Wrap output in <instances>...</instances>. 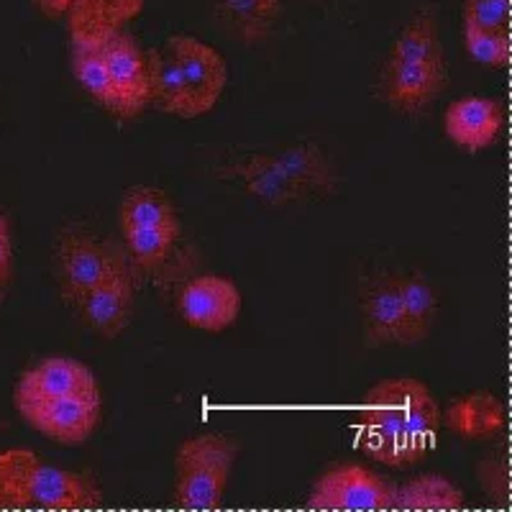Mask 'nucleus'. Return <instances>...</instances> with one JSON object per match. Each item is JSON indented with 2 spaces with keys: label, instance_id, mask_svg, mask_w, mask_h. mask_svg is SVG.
Returning a JSON list of instances; mask_svg holds the SVG:
<instances>
[{
  "label": "nucleus",
  "instance_id": "obj_1",
  "mask_svg": "<svg viewBox=\"0 0 512 512\" xmlns=\"http://www.w3.org/2000/svg\"><path fill=\"white\" fill-rule=\"evenodd\" d=\"M438 428L441 408L420 379H384L361 402V446L379 464L410 466L425 459Z\"/></svg>",
  "mask_w": 512,
  "mask_h": 512
},
{
  "label": "nucleus",
  "instance_id": "obj_2",
  "mask_svg": "<svg viewBox=\"0 0 512 512\" xmlns=\"http://www.w3.org/2000/svg\"><path fill=\"white\" fill-rule=\"evenodd\" d=\"M100 505V487L88 474H75L41 461L29 448L0 454V510H82Z\"/></svg>",
  "mask_w": 512,
  "mask_h": 512
},
{
  "label": "nucleus",
  "instance_id": "obj_3",
  "mask_svg": "<svg viewBox=\"0 0 512 512\" xmlns=\"http://www.w3.org/2000/svg\"><path fill=\"white\" fill-rule=\"evenodd\" d=\"M239 456V443L218 433L192 436L177 448L175 495L187 510H213L221 505Z\"/></svg>",
  "mask_w": 512,
  "mask_h": 512
},
{
  "label": "nucleus",
  "instance_id": "obj_4",
  "mask_svg": "<svg viewBox=\"0 0 512 512\" xmlns=\"http://www.w3.org/2000/svg\"><path fill=\"white\" fill-rule=\"evenodd\" d=\"M164 49L172 54L180 70L187 95V118H198L213 111L228 82V67L221 52L187 34L172 36Z\"/></svg>",
  "mask_w": 512,
  "mask_h": 512
},
{
  "label": "nucleus",
  "instance_id": "obj_5",
  "mask_svg": "<svg viewBox=\"0 0 512 512\" xmlns=\"http://www.w3.org/2000/svg\"><path fill=\"white\" fill-rule=\"evenodd\" d=\"M395 484L369 472L361 464H341L328 469L313 484L308 505L315 510H390L395 502Z\"/></svg>",
  "mask_w": 512,
  "mask_h": 512
},
{
  "label": "nucleus",
  "instance_id": "obj_6",
  "mask_svg": "<svg viewBox=\"0 0 512 512\" xmlns=\"http://www.w3.org/2000/svg\"><path fill=\"white\" fill-rule=\"evenodd\" d=\"M13 405L34 431L64 446L88 441L103 415V397H47Z\"/></svg>",
  "mask_w": 512,
  "mask_h": 512
},
{
  "label": "nucleus",
  "instance_id": "obj_7",
  "mask_svg": "<svg viewBox=\"0 0 512 512\" xmlns=\"http://www.w3.org/2000/svg\"><path fill=\"white\" fill-rule=\"evenodd\" d=\"M121 264V254L90 233H64L57 244V280L64 300L75 303Z\"/></svg>",
  "mask_w": 512,
  "mask_h": 512
},
{
  "label": "nucleus",
  "instance_id": "obj_8",
  "mask_svg": "<svg viewBox=\"0 0 512 512\" xmlns=\"http://www.w3.org/2000/svg\"><path fill=\"white\" fill-rule=\"evenodd\" d=\"M103 59L123 105V118H136L152 105V52L136 44L128 34H113L103 44Z\"/></svg>",
  "mask_w": 512,
  "mask_h": 512
},
{
  "label": "nucleus",
  "instance_id": "obj_9",
  "mask_svg": "<svg viewBox=\"0 0 512 512\" xmlns=\"http://www.w3.org/2000/svg\"><path fill=\"white\" fill-rule=\"evenodd\" d=\"M241 292L236 282L221 274H203L187 282L180 292L177 308L185 323L205 333H221L241 313Z\"/></svg>",
  "mask_w": 512,
  "mask_h": 512
},
{
  "label": "nucleus",
  "instance_id": "obj_10",
  "mask_svg": "<svg viewBox=\"0 0 512 512\" xmlns=\"http://www.w3.org/2000/svg\"><path fill=\"white\" fill-rule=\"evenodd\" d=\"M47 397H103V392L88 364L67 356H49L21 374L13 390V402Z\"/></svg>",
  "mask_w": 512,
  "mask_h": 512
},
{
  "label": "nucleus",
  "instance_id": "obj_11",
  "mask_svg": "<svg viewBox=\"0 0 512 512\" xmlns=\"http://www.w3.org/2000/svg\"><path fill=\"white\" fill-rule=\"evenodd\" d=\"M82 320L93 328L98 336L116 338L128 326L134 313V280L126 269V262L108 274L103 282L75 300Z\"/></svg>",
  "mask_w": 512,
  "mask_h": 512
},
{
  "label": "nucleus",
  "instance_id": "obj_12",
  "mask_svg": "<svg viewBox=\"0 0 512 512\" xmlns=\"http://www.w3.org/2000/svg\"><path fill=\"white\" fill-rule=\"evenodd\" d=\"M502 105L492 98L472 95L448 105L443 126L446 136L466 152H482L497 141L502 131Z\"/></svg>",
  "mask_w": 512,
  "mask_h": 512
},
{
  "label": "nucleus",
  "instance_id": "obj_13",
  "mask_svg": "<svg viewBox=\"0 0 512 512\" xmlns=\"http://www.w3.org/2000/svg\"><path fill=\"white\" fill-rule=\"evenodd\" d=\"M443 85H446L443 64L390 62L384 77V95L400 111H420L441 93Z\"/></svg>",
  "mask_w": 512,
  "mask_h": 512
},
{
  "label": "nucleus",
  "instance_id": "obj_14",
  "mask_svg": "<svg viewBox=\"0 0 512 512\" xmlns=\"http://www.w3.org/2000/svg\"><path fill=\"white\" fill-rule=\"evenodd\" d=\"M144 0H75L70 8L72 44H100L121 31L126 18L136 16Z\"/></svg>",
  "mask_w": 512,
  "mask_h": 512
},
{
  "label": "nucleus",
  "instance_id": "obj_15",
  "mask_svg": "<svg viewBox=\"0 0 512 512\" xmlns=\"http://www.w3.org/2000/svg\"><path fill=\"white\" fill-rule=\"evenodd\" d=\"M405 310L397 280H382L364 297V338L367 344H400Z\"/></svg>",
  "mask_w": 512,
  "mask_h": 512
},
{
  "label": "nucleus",
  "instance_id": "obj_16",
  "mask_svg": "<svg viewBox=\"0 0 512 512\" xmlns=\"http://www.w3.org/2000/svg\"><path fill=\"white\" fill-rule=\"evenodd\" d=\"M446 425L466 441H484L505 428V408L495 395L474 392V395H464L448 405Z\"/></svg>",
  "mask_w": 512,
  "mask_h": 512
},
{
  "label": "nucleus",
  "instance_id": "obj_17",
  "mask_svg": "<svg viewBox=\"0 0 512 512\" xmlns=\"http://www.w3.org/2000/svg\"><path fill=\"white\" fill-rule=\"evenodd\" d=\"M402 310H405V326H402V346L420 344L431 336L433 323L438 315V295L433 285L423 277H400Z\"/></svg>",
  "mask_w": 512,
  "mask_h": 512
},
{
  "label": "nucleus",
  "instance_id": "obj_18",
  "mask_svg": "<svg viewBox=\"0 0 512 512\" xmlns=\"http://www.w3.org/2000/svg\"><path fill=\"white\" fill-rule=\"evenodd\" d=\"M72 72H75L77 82L88 90L105 111H111L113 116L123 118V105L118 98L113 80L108 75L103 59V47L100 44H72Z\"/></svg>",
  "mask_w": 512,
  "mask_h": 512
},
{
  "label": "nucleus",
  "instance_id": "obj_19",
  "mask_svg": "<svg viewBox=\"0 0 512 512\" xmlns=\"http://www.w3.org/2000/svg\"><path fill=\"white\" fill-rule=\"evenodd\" d=\"M390 62L413 64H443L441 41H438L436 13L431 8L420 11L405 29L400 31L392 49Z\"/></svg>",
  "mask_w": 512,
  "mask_h": 512
},
{
  "label": "nucleus",
  "instance_id": "obj_20",
  "mask_svg": "<svg viewBox=\"0 0 512 512\" xmlns=\"http://www.w3.org/2000/svg\"><path fill=\"white\" fill-rule=\"evenodd\" d=\"M392 507L400 510H459L464 507V492L451 479L428 474L395 489Z\"/></svg>",
  "mask_w": 512,
  "mask_h": 512
},
{
  "label": "nucleus",
  "instance_id": "obj_21",
  "mask_svg": "<svg viewBox=\"0 0 512 512\" xmlns=\"http://www.w3.org/2000/svg\"><path fill=\"white\" fill-rule=\"evenodd\" d=\"M282 0H218V13L244 39L256 41L269 34L277 21Z\"/></svg>",
  "mask_w": 512,
  "mask_h": 512
},
{
  "label": "nucleus",
  "instance_id": "obj_22",
  "mask_svg": "<svg viewBox=\"0 0 512 512\" xmlns=\"http://www.w3.org/2000/svg\"><path fill=\"white\" fill-rule=\"evenodd\" d=\"M177 236H180V221L136 226L123 231L128 251L144 267H157V264H162L169 256V251H172V246H175Z\"/></svg>",
  "mask_w": 512,
  "mask_h": 512
},
{
  "label": "nucleus",
  "instance_id": "obj_23",
  "mask_svg": "<svg viewBox=\"0 0 512 512\" xmlns=\"http://www.w3.org/2000/svg\"><path fill=\"white\" fill-rule=\"evenodd\" d=\"M177 221L175 205L164 195L162 190L154 187H136L123 198L121 203V228L136 226H154V223Z\"/></svg>",
  "mask_w": 512,
  "mask_h": 512
},
{
  "label": "nucleus",
  "instance_id": "obj_24",
  "mask_svg": "<svg viewBox=\"0 0 512 512\" xmlns=\"http://www.w3.org/2000/svg\"><path fill=\"white\" fill-rule=\"evenodd\" d=\"M241 177H244L246 187H249L254 195H259L267 203H287L297 195V187L282 175L280 169L274 167L272 159H249V162L239 164L236 167Z\"/></svg>",
  "mask_w": 512,
  "mask_h": 512
},
{
  "label": "nucleus",
  "instance_id": "obj_25",
  "mask_svg": "<svg viewBox=\"0 0 512 512\" xmlns=\"http://www.w3.org/2000/svg\"><path fill=\"white\" fill-rule=\"evenodd\" d=\"M269 159L297 190H303L305 185H323L328 177V162L313 146H297Z\"/></svg>",
  "mask_w": 512,
  "mask_h": 512
},
{
  "label": "nucleus",
  "instance_id": "obj_26",
  "mask_svg": "<svg viewBox=\"0 0 512 512\" xmlns=\"http://www.w3.org/2000/svg\"><path fill=\"white\" fill-rule=\"evenodd\" d=\"M466 52L472 54L479 64L502 70L510 62V34L507 31L477 29V26H464Z\"/></svg>",
  "mask_w": 512,
  "mask_h": 512
},
{
  "label": "nucleus",
  "instance_id": "obj_27",
  "mask_svg": "<svg viewBox=\"0 0 512 512\" xmlns=\"http://www.w3.org/2000/svg\"><path fill=\"white\" fill-rule=\"evenodd\" d=\"M464 26L507 31V26H510V0H466Z\"/></svg>",
  "mask_w": 512,
  "mask_h": 512
},
{
  "label": "nucleus",
  "instance_id": "obj_28",
  "mask_svg": "<svg viewBox=\"0 0 512 512\" xmlns=\"http://www.w3.org/2000/svg\"><path fill=\"white\" fill-rule=\"evenodd\" d=\"M13 264V244H11V223L0 213V282H6L11 277Z\"/></svg>",
  "mask_w": 512,
  "mask_h": 512
},
{
  "label": "nucleus",
  "instance_id": "obj_29",
  "mask_svg": "<svg viewBox=\"0 0 512 512\" xmlns=\"http://www.w3.org/2000/svg\"><path fill=\"white\" fill-rule=\"evenodd\" d=\"M41 11L47 13L49 18H62L70 13V8L75 6V0H34Z\"/></svg>",
  "mask_w": 512,
  "mask_h": 512
},
{
  "label": "nucleus",
  "instance_id": "obj_30",
  "mask_svg": "<svg viewBox=\"0 0 512 512\" xmlns=\"http://www.w3.org/2000/svg\"><path fill=\"white\" fill-rule=\"evenodd\" d=\"M3 292H6V282H0V303H3Z\"/></svg>",
  "mask_w": 512,
  "mask_h": 512
}]
</instances>
